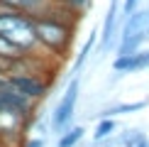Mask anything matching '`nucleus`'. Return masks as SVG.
I'll use <instances>...</instances> for the list:
<instances>
[{
    "label": "nucleus",
    "mask_w": 149,
    "mask_h": 147,
    "mask_svg": "<svg viewBox=\"0 0 149 147\" xmlns=\"http://www.w3.org/2000/svg\"><path fill=\"white\" fill-rule=\"evenodd\" d=\"M73 29H76L73 24H66L49 15L32 17V34L37 44H39V49L54 54V57H64L69 52V47L73 44Z\"/></svg>",
    "instance_id": "nucleus-1"
},
{
    "label": "nucleus",
    "mask_w": 149,
    "mask_h": 147,
    "mask_svg": "<svg viewBox=\"0 0 149 147\" xmlns=\"http://www.w3.org/2000/svg\"><path fill=\"white\" fill-rule=\"evenodd\" d=\"M78 96H81V76H76L69 81L64 96L59 98V103L52 110V118H49V130L61 135L66 127L73 125V115H76V106H78Z\"/></svg>",
    "instance_id": "nucleus-2"
},
{
    "label": "nucleus",
    "mask_w": 149,
    "mask_h": 147,
    "mask_svg": "<svg viewBox=\"0 0 149 147\" xmlns=\"http://www.w3.org/2000/svg\"><path fill=\"white\" fill-rule=\"evenodd\" d=\"M10 86L20 96H24L32 103H42L52 91V81L39 74H22V76H10Z\"/></svg>",
    "instance_id": "nucleus-3"
},
{
    "label": "nucleus",
    "mask_w": 149,
    "mask_h": 147,
    "mask_svg": "<svg viewBox=\"0 0 149 147\" xmlns=\"http://www.w3.org/2000/svg\"><path fill=\"white\" fill-rule=\"evenodd\" d=\"M120 0H110L108 12H105L103 27L98 29V54H108L117 47V34H120Z\"/></svg>",
    "instance_id": "nucleus-4"
},
{
    "label": "nucleus",
    "mask_w": 149,
    "mask_h": 147,
    "mask_svg": "<svg viewBox=\"0 0 149 147\" xmlns=\"http://www.w3.org/2000/svg\"><path fill=\"white\" fill-rule=\"evenodd\" d=\"M149 69V49L142 47L134 54H127V57H115L113 59V71L125 76V74H139Z\"/></svg>",
    "instance_id": "nucleus-5"
},
{
    "label": "nucleus",
    "mask_w": 149,
    "mask_h": 147,
    "mask_svg": "<svg viewBox=\"0 0 149 147\" xmlns=\"http://www.w3.org/2000/svg\"><path fill=\"white\" fill-rule=\"evenodd\" d=\"M10 10L15 12H22L27 17H42V15H49V10L54 8L52 0H3Z\"/></svg>",
    "instance_id": "nucleus-6"
},
{
    "label": "nucleus",
    "mask_w": 149,
    "mask_h": 147,
    "mask_svg": "<svg viewBox=\"0 0 149 147\" xmlns=\"http://www.w3.org/2000/svg\"><path fill=\"white\" fill-rule=\"evenodd\" d=\"M149 106V98H142V101H132V103H110L105 106L100 113H98V120L100 118H117V115H127V113H139Z\"/></svg>",
    "instance_id": "nucleus-7"
},
{
    "label": "nucleus",
    "mask_w": 149,
    "mask_h": 147,
    "mask_svg": "<svg viewBox=\"0 0 149 147\" xmlns=\"http://www.w3.org/2000/svg\"><path fill=\"white\" fill-rule=\"evenodd\" d=\"M95 44H98V29H93L91 32V37L83 42V47H81V52H78V57L73 59V76L76 74H81V69L86 66V61H88V57L93 54V49H95Z\"/></svg>",
    "instance_id": "nucleus-8"
},
{
    "label": "nucleus",
    "mask_w": 149,
    "mask_h": 147,
    "mask_svg": "<svg viewBox=\"0 0 149 147\" xmlns=\"http://www.w3.org/2000/svg\"><path fill=\"white\" fill-rule=\"evenodd\" d=\"M83 135H86L83 125H71V127H66V130L59 135L56 147H78V142L83 140Z\"/></svg>",
    "instance_id": "nucleus-9"
},
{
    "label": "nucleus",
    "mask_w": 149,
    "mask_h": 147,
    "mask_svg": "<svg viewBox=\"0 0 149 147\" xmlns=\"http://www.w3.org/2000/svg\"><path fill=\"white\" fill-rule=\"evenodd\" d=\"M122 135V147H149V137L139 127H125Z\"/></svg>",
    "instance_id": "nucleus-10"
},
{
    "label": "nucleus",
    "mask_w": 149,
    "mask_h": 147,
    "mask_svg": "<svg viewBox=\"0 0 149 147\" xmlns=\"http://www.w3.org/2000/svg\"><path fill=\"white\" fill-rule=\"evenodd\" d=\"M117 132V120L115 118H100L95 125V130H93V142H100V140L110 137V135Z\"/></svg>",
    "instance_id": "nucleus-11"
},
{
    "label": "nucleus",
    "mask_w": 149,
    "mask_h": 147,
    "mask_svg": "<svg viewBox=\"0 0 149 147\" xmlns=\"http://www.w3.org/2000/svg\"><path fill=\"white\" fill-rule=\"evenodd\" d=\"M22 49L17 47V44H12V42L8 39L5 34H0V59H17V57H22Z\"/></svg>",
    "instance_id": "nucleus-12"
},
{
    "label": "nucleus",
    "mask_w": 149,
    "mask_h": 147,
    "mask_svg": "<svg viewBox=\"0 0 149 147\" xmlns=\"http://www.w3.org/2000/svg\"><path fill=\"white\" fill-rule=\"evenodd\" d=\"M52 3H54V5H61V8H69V10L78 12V15L83 17V12L91 8L93 0H52Z\"/></svg>",
    "instance_id": "nucleus-13"
},
{
    "label": "nucleus",
    "mask_w": 149,
    "mask_h": 147,
    "mask_svg": "<svg viewBox=\"0 0 149 147\" xmlns=\"http://www.w3.org/2000/svg\"><path fill=\"white\" fill-rule=\"evenodd\" d=\"M93 145L95 147H122V135L115 132V135H110V137L100 140V142H93Z\"/></svg>",
    "instance_id": "nucleus-14"
},
{
    "label": "nucleus",
    "mask_w": 149,
    "mask_h": 147,
    "mask_svg": "<svg viewBox=\"0 0 149 147\" xmlns=\"http://www.w3.org/2000/svg\"><path fill=\"white\" fill-rule=\"evenodd\" d=\"M22 147H44V137H27Z\"/></svg>",
    "instance_id": "nucleus-15"
},
{
    "label": "nucleus",
    "mask_w": 149,
    "mask_h": 147,
    "mask_svg": "<svg viewBox=\"0 0 149 147\" xmlns=\"http://www.w3.org/2000/svg\"><path fill=\"white\" fill-rule=\"evenodd\" d=\"M144 34L149 37V17H147V24H144Z\"/></svg>",
    "instance_id": "nucleus-16"
}]
</instances>
